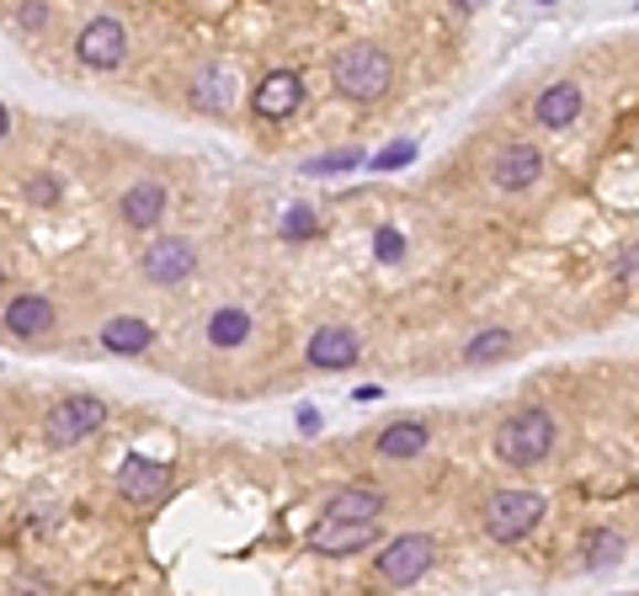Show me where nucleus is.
Listing matches in <instances>:
<instances>
[{
    "mask_svg": "<svg viewBox=\"0 0 639 596\" xmlns=\"http://www.w3.org/2000/svg\"><path fill=\"white\" fill-rule=\"evenodd\" d=\"M251 107L262 113L267 123H283L294 118L299 107H305V81L294 75V70H273L262 86H256V96H251Z\"/></svg>",
    "mask_w": 639,
    "mask_h": 596,
    "instance_id": "9b49d317",
    "label": "nucleus"
},
{
    "mask_svg": "<svg viewBox=\"0 0 639 596\" xmlns=\"http://www.w3.org/2000/svg\"><path fill=\"white\" fill-rule=\"evenodd\" d=\"M384 490H373V485H347V490H336L331 501H326V511L331 517H358V522H379L384 517Z\"/></svg>",
    "mask_w": 639,
    "mask_h": 596,
    "instance_id": "aec40b11",
    "label": "nucleus"
},
{
    "mask_svg": "<svg viewBox=\"0 0 639 596\" xmlns=\"http://www.w3.org/2000/svg\"><path fill=\"white\" fill-rule=\"evenodd\" d=\"M54 320H60V309H54L49 294H11V304H6V330L11 336H49Z\"/></svg>",
    "mask_w": 639,
    "mask_h": 596,
    "instance_id": "4468645a",
    "label": "nucleus"
},
{
    "mask_svg": "<svg viewBox=\"0 0 639 596\" xmlns=\"http://www.w3.org/2000/svg\"><path fill=\"white\" fill-rule=\"evenodd\" d=\"M155 341V326L150 320H139V315H118V320H107L102 326V347L107 352H118V358H139V352H150Z\"/></svg>",
    "mask_w": 639,
    "mask_h": 596,
    "instance_id": "f3484780",
    "label": "nucleus"
},
{
    "mask_svg": "<svg viewBox=\"0 0 639 596\" xmlns=\"http://www.w3.org/2000/svg\"><path fill=\"white\" fill-rule=\"evenodd\" d=\"M549 447H554V421L549 411H518L496 426V458L512 464V469H533L544 464Z\"/></svg>",
    "mask_w": 639,
    "mask_h": 596,
    "instance_id": "f03ea898",
    "label": "nucleus"
},
{
    "mask_svg": "<svg viewBox=\"0 0 639 596\" xmlns=\"http://www.w3.org/2000/svg\"><path fill=\"white\" fill-rule=\"evenodd\" d=\"M426 443H432V432H426L422 421H395V426H384L379 432V458H390V464H411V458H422Z\"/></svg>",
    "mask_w": 639,
    "mask_h": 596,
    "instance_id": "6ab92c4d",
    "label": "nucleus"
},
{
    "mask_svg": "<svg viewBox=\"0 0 639 596\" xmlns=\"http://www.w3.org/2000/svg\"><path fill=\"white\" fill-rule=\"evenodd\" d=\"M6 134H11V113L0 107V139H6Z\"/></svg>",
    "mask_w": 639,
    "mask_h": 596,
    "instance_id": "7c9ffc66",
    "label": "nucleus"
},
{
    "mask_svg": "<svg viewBox=\"0 0 639 596\" xmlns=\"http://www.w3.org/2000/svg\"><path fill=\"white\" fill-rule=\"evenodd\" d=\"M277 235L283 240H315L320 235V213L315 209H288L283 213V224H277Z\"/></svg>",
    "mask_w": 639,
    "mask_h": 596,
    "instance_id": "5701e85b",
    "label": "nucleus"
},
{
    "mask_svg": "<svg viewBox=\"0 0 639 596\" xmlns=\"http://www.w3.org/2000/svg\"><path fill=\"white\" fill-rule=\"evenodd\" d=\"M411 155H416V145H390L384 155H379V160H373V171H400Z\"/></svg>",
    "mask_w": 639,
    "mask_h": 596,
    "instance_id": "cd10ccee",
    "label": "nucleus"
},
{
    "mask_svg": "<svg viewBox=\"0 0 639 596\" xmlns=\"http://www.w3.org/2000/svg\"><path fill=\"white\" fill-rule=\"evenodd\" d=\"M17 22H22V32H38L43 22H49V6L43 0H22V11H17Z\"/></svg>",
    "mask_w": 639,
    "mask_h": 596,
    "instance_id": "bb28decb",
    "label": "nucleus"
},
{
    "mask_svg": "<svg viewBox=\"0 0 639 596\" xmlns=\"http://www.w3.org/2000/svg\"><path fill=\"white\" fill-rule=\"evenodd\" d=\"M539 6H554V0H539Z\"/></svg>",
    "mask_w": 639,
    "mask_h": 596,
    "instance_id": "473e14b6",
    "label": "nucleus"
},
{
    "mask_svg": "<svg viewBox=\"0 0 639 596\" xmlns=\"http://www.w3.org/2000/svg\"><path fill=\"white\" fill-rule=\"evenodd\" d=\"M490 181L501 192H528L544 181V149L539 145H507L496 160H490Z\"/></svg>",
    "mask_w": 639,
    "mask_h": 596,
    "instance_id": "9d476101",
    "label": "nucleus"
},
{
    "mask_svg": "<svg viewBox=\"0 0 639 596\" xmlns=\"http://www.w3.org/2000/svg\"><path fill=\"white\" fill-rule=\"evenodd\" d=\"M618 277H624V283H635L639 277V251H629V256L618 262Z\"/></svg>",
    "mask_w": 639,
    "mask_h": 596,
    "instance_id": "c756f323",
    "label": "nucleus"
},
{
    "mask_svg": "<svg viewBox=\"0 0 639 596\" xmlns=\"http://www.w3.org/2000/svg\"><path fill=\"white\" fill-rule=\"evenodd\" d=\"M352 166H363V149H336V155H315L305 171H309V177H336V171H352Z\"/></svg>",
    "mask_w": 639,
    "mask_h": 596,
    "instance_id": "b1692460",
    "label": "nucleus"
},
{
    "mask_svg": "<svg viewBox=\"0 0 639 596\" xmlns=\"http://www.w3.org/2000/svg\"><path fill=\"white\" fill-rule=\"evenodd\" d=\"M373 251H379V262H405V235H400L395 224H384L373 235Z\"/></svg>",
    "mask_w": 639,
    "mask_h": 596,
    "instance_id": "393cba45",
    "label": "nucleus"
},
{
    "mask_svg": "<svg viewBox=\"0 0 639 596\" xmlns=\"http://www.w3.org/2000/svg\"><path fill=\"white\" fill-rule=\"evenodd\" d=\"M107 426V405L96 400V394H70V400H60L54 411H49V443L54 447H75L86 443V437H96Z\"/></svg>",
    "mask_w": 639,
    "mask_h": 596,
    "instance_id": "20e7f679",
    "label": "nucleus"
},
{
    "mask_svg": "<svg viewBox=\"0 0 639 596\" xmlns=\"http://www.w3.org/2000/svg\"><path fill=\"white\" fill-rule=\"evenodd\" d=\"M75 60L86 70H118L128 60V28L118 17H92L81 28V38H75Z\"/></svg>",
    "mask_w": 639,
    "mask_h": 596,
    "instance_id": "423d86ee",
    "label": "nucleus"
},
{
    "mask_svg": "<svg viewBox=\"0 0 639 596\" xmlns=\"http://www.w3.org/2000/svg\"><path fill=\"white\" fill-rule=\"evenodd\" d=\"M331 81L347 102H379L384 91L395 86V60L384 43H347L331 64Z\"/></svg>",
    "mask_w": 639,
    "mask_h": 596,
    "instance_id": "f257e3e1",
    "label": "nucleus"
},
{
    "mask_svg": "<svg viewBox=\"0 0 639 596\" xmlns=\"http://www.w3.org/2000/svg\"><path fill=\"white\" fill-rule=\"evenodd\" d=\"M139 267H145L155 288H182V283L198 277V251H192V240H150Z\"/></svg>",
    "mask_w": 639,
    "mask_h": 596,
    "instance_id": "6e6552de",
    "label": "nucleus"
},
{
    "mask_svg": "<svg viewBox=\"0 0 639 596\" xmlns=\"http://www.w3.org/2000/svg\"><path fill=\"white\" fill-rule=\"evenodd\" d=\"M507 352H512V330L490 326V330H480V336L464 347V362H469V368H486V362H501Z\"/></svg>",
    "mask_w": 639,
    "mask_h": 596,
    "instance_id": "412c9836",
    "label": "nucleus"
},
{
    "mask_svg": "<svg viewBox=\"0 0 639 596\" xmlns=\"http://www.w3.org/2000/svg\"><path fill=\"white\" fill-rule=\"evenodd\" d=\"M203 336H209V347H219V352L245 347V341H251V309H241V304H219L209 315V326H203Z\"/></svg>",
    "mask_w": 639,
    "mask_h": 596,
    "instance_id": "a211bd4d",
    "label": "nucleus"
},
{
    "mask_svg": "<svg viewBox=\"0 0 639 596\" xmlns=\"http://www.w3.org/2000/svg\"><path fill=\"white\" fill-rule=\"evenodd\" d=\"M363 358V336L347 326H320L309 336V362L326 368V373H341V368H358Z\"/></svg>",
    "mask_w": 639,
    "mask_h": 596,
    "instance_id": "f8f14e48",
    "label": "nucleus"
},
{
    "mask_svg": "<svg viewBox=\"0 0 639 596\" xmlns=\"http://www.w3.org/2000/svg\"><path fill=\"white\" fill-rule=\"evenodd\" d=\"M581 107H586V91H581L576 81H554V86L533 102V118L560 134V128H571V123L581 118Z\"/></svg>",
    "mask_w": 639,
    "mask_h": 596,
    "instance_id": "dca6fc26",
    "label": "nucleus"
},
{
    "mask_svg": "<svg viewBox=\"0 0 639 596\" xmlns=\"http://www.w3.org/2000/svg\"><path fill=\"white\" fill-rule=\"evenodd\" d=\"M624 560V533H613V528H597V533L586 538V554H581V565L586 570H608Z\"/></svg>",
    "mask_w": 639,
    "mask_h": 596,
    "instance_id": "4be33fe9",
    "label": "nucleus"
},
{
    "mask_svg": "<svg viewBox=\"0 0 639 596\" xmlns=\"http://www.w3.org/2000/svg\"><path fill=\"white\" fill-rule=\"evenodd\" d=\"M22 192H28V203H38V209H54V203H60V192H64V187H60V181H54V177H32L28 187H22Z\"/></svg>",
    "mask_w": 639,
    "mask_h": 596,
    "instance_id": "a878e982",
    "label": "nucleus"
},
{
    "mask_svg": "<svg viewBox=\"0 0 639 596\" xmlns=\"http://www.w3.org/2000/svg\"><path fill=\"white\" fill-rule=\"evenodd\" d=\"M299 432H305V437H315V432H320V411H315V405H305V411H299Z\"/></svg>",
    "mask_w": 639,
    "mask_h": 596,
    "instance_id": "c85d7f7f",
    "label": "nucleus"
},
{
    "mask_svg": "<svg viewBox=\"0 0 639 596\" xmlns=\"http://www.w3.org/2000/svg\"><path fill=\"white\" fill-rule=\"evenodd\" d=\"M192 107L198 113H230L235 107V70L230 64H203L198 75H192Z\"/></svg>",
    "mask_w": 639,
    "mask_h": 596,
    "instance_id": "2eb2a0df",
    "label": "nucleus"
},
{
    "mask_svg": "<svg viewBox=\"0 0 639 596\" xmlns=\"http://www.w3.org/2000/svg\"><path fill=\"white\" fill-rule=\"evenodd\" d=\"M454 6H464V11H475V6H480V0H454Z\"/></svg>",
    "mask_w": 639,
    "mask_h": 596,
    "instance_id": "2f4dec72",
    "label": "nucleus"
},
{
    "mask_svg": "<svg viewBox=\"0 0 639 596\" xmlns=\"http://www.w3.org/2000/svg\"><path fill=\"white\" fill-rule=\"evenodd\" d=\"M166 203H171V198H166L160 181H134L118 198V219L128 230H155V224L166 219Z\"/></svg>",
    "mask_w": 639,
    "mask_h": 596,
    "instance_id": "ddd939ff",
    "label": "nucleus"
},
{
    "mask_svg": "<svg viewBox=\"0 0 639 596\" xmlns=\"http://www.w3.org/2000/svg\"><path fill=\"white\" fill-rule=\"evenodd\" d=\"M118 490H123V501H134V507H160L171 496V464L145 458V453H128L118 469Z\"/></svg>",
    "mask_w": 639,
    "mask_h": 596,
    "instance_id": "0eeeda50",
    "label": "nucleus"
},
{
    "mask_svg": "<svg viewBox=\"0 0 639 596\" xmlns=\"http://www.w3.org/2000/svg\"><path fill=\"white\" fill-rule=\"evenodd\" d=\"M437 560V543L426 533H400L395 543H384L379 549V581H390V586H416L426 570Z\"/></svg>",
    "mask_w": 639,
    "mask_h": 596,
    "instance_id": "39448f33",
    "label": "nucleus"
},
{
    "mask_svg": "<svg viewBox=\"0 0 639 596\" xmlns=\"http://www.w3.org/2000/svg\"><path fill=\"white\" fill-rule=\"evenodd\" d=\"M544 522V496L539 490H496L486 501V533L496 543H518Z\"/></svg>",
    "mask_w": 639,
    "mask_h": 596,
    "instance_id": "7ed1b4c3",
    "label": "nucleus"
},
{
    "mask_svg": "<svg viewBox=\"0 0 639 596\" xmlns=\"http://www.w3.org/2000/svg\"><path fill=\"white\" fill-rule=\"evenodd\" d=\"M0 283H6V267H0Z\"/></svg>",
    "mask_w": 639,
    "mask_h": 596,
    "instance_id": "72a5a7b5",
    "label": "nucleus"
},
{
    "mask_svg": "<svg viewBox=\"0 0 639 596\" xmlns=\"http://www.w3.org/2000/svg\"><path fill=\"white\" fill-rule=\"evenodd\" d=\"M373 543H379V522L331 517V511H320V522L309 533V549H320V554H358V549H373Z\"/></svg>",
    "mask_w": 639,
    "mask_h": 596,
    "instance_id": "1a4fd4ad",
    "label": "nucleus"
}]
</instances>
